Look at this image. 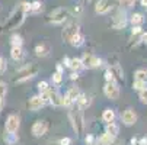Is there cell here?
Returning <instances> with one entry per match:
<instances>
[{"mask_svg":"<svg viewBox=\"0 0 147 145\" xmlns=\"http://www.w3.org/2000/svg\"><path fill=\"white\" fill-rule=\"evenodd\" d=\"M70 17V10L66 7H58L50 13V22L53 23H63Z\"/></svg>","mask_w":147,"mask_h":145,"instance_id":"4","label":"cell"},{"mask_svg":"<svg viewBox=\"0 0 147 145\" xmlns=\"http://www.w3.org/2000/svg\"><path fill=\"white\" fill-rule=\"evenodd\" d=\"M77 77H79V76H77V73H73V74H71V80H76Z\"/></svg>","mask_w":147,"mask_h":145,"instance_id":"43","label":"cell"},{"mask_svg":"<svg viewBox=\"0 0 147 145\" xmlns=\"http://www.w3.org/2000/svg\"><path fill=\"white\" fill-rule=\"evenodd\" d=\"M109 71L112 73L114 81H122V80H124V71H122V68L119 67V64H112V65L109 67Z\"/></svg>","mask_w":147,"mask_h":145,"instance_id":"13","label":"cell"},{"mask_svg":"<svg viewBox=\"0 0 147 145\" xmlns=\"http://www.w3.org/2000/svg\"><path fill=\"white\" fill-rule=\"evenodd\" d=\"M69 118L71 120V125H73V129L77 135H82L83 131H85V118H83V112L82 109L77 106L74 109L70 110L69 113Z\"/></svg>","mask_w":147,"mask_h":145,"instance_id":"2","label":"cell"},{"mask_svg":"<svg viewBox=\"0 0 147 145\" xmlns=\"http://www.w3.org/2000/svg\"><path fill=\"white\" fill-rule=\"evenodd\" d=\"M131 23H133V26H141L144 23V16L141 13H134L131 16Z\"/></svg>","mask_w":147,"mask_h":145,"instance_id":"21","label":"cell"},{"mask_svg":"<svg viewBox=\"0 0 147 145\" xmlns=\"http://www.w3.org/2000/svg\"><path fill=\"white\" fill-rule=\"evenodd\" d=\"M82 64H83V67H86V68H96V67L102 65V61L98 57L92 55V54H86L85 57H83V59H82Z\"/></svg>","mask_w":147,"mask_h":145,"instance_id":"9","label":"cell"},{"mask_svg":"<svg viewBox=\"0 0 147 145\" xmlns=\"http://www.w3.org/2000/svg\"><path fill=\"white\" fill-rule=\"evenodd\" d=\"M114 136H111V135H108V134H103L100 138H99V144L100 145H111L112 142H114Z\"/></svg>","mask_w":147,"mask_h":145,"instance_id":"25","label":"cell"},{"mask_svg":"<svg viewBox=\"0 0 147 145\" xmlns=\"http://www.w3.org/2000/svg\"><path fill=\"white\" fill-rule=\"evenodd\" d=\"M125 23H127V19H125V15L124 13H117L115 15V17H114V22H112V25H114V28L115 29H121V28H124L125 26Z\"/></svg>","mask_w":147,"mask_h":145,"instance_id":"14","label":"cell"},{"mask_svg":"<svg viewBox=\"0 0 147 145\" xmlns=\"http://www.w3.org/2000/svg\"><path fill=\"white\" fill-rule=\"evenodd\" d=\"M32 135L36 136V138H41V136H44L48 131V125H47V122L45 120H36L34 125H32Z\"/></svg>","mask_w":147,"mask_h":145,"instance_id":"7","label":"cell"},{"mask_svg":"<svg viewBox=\"0 0 147 145\" xmlns=\"http://www.w3.org/2000/svg\"><path fill=\"white\" fill-rule=\"evenodd\" d=\"M141 6L147 7V0H141Z\"/></svg>","mask_w":147,"mask_h":145,"instance_id":"44","label":"cell"},{"mask_svg":"<svg viewBox=\"0 0 147 145\" xmlns=\"http://www.w3.org/2000/svg\"><path fill=\"white\" fill-rule=\"evenodd\" d=\"M48 52H50V47L45 45V44H39V45L35 47V54H36V57H47Z\"/></svg>","mask_w":147,"mask_h":145,"instance_id":"18","label":"cell"},{"mask_svg":"<svg viewBox=\"0 0 147 145\" xmlns=\"http://www.w3.org/2000/svg\"><path fill=\"white\" fill-rule=\"evenodd\" d=\"M118 132H119V126L118 125H115L114 122H111V123H107V128H105V134H108V135H111V136H117L118 135Z\"/></svg>","mask_w":147,"mask_h":145,"instance_id":"17","label":"cell"},{"mask_svg":"<svg viewBox=\"0 0 147 145\" xmlns=\"http://www.w3.org/2000/svg\"><path fill=\"white\" fill-rule=\"evenodd\" d=\"M131 33H133V35L141 33V26H133V29H131Z\"/></svg>","mask_w":147,"mask_h":145,"instance_id":"38","label":"cell"},{"mask_svg":"<svg viewBox=\"0 0 147 145\" xmlns=\"http://www.w3.org/2000/svg\"><path fill=\"white\" fill-rule=\"evenodd\" d=\"M103 93L108 99L111 100H117L119 97V89H118V84L115 81H107V84L103 87Z\"/></svg>","mask_w":147,"mask_h":145,"instance_id":"5","label":"cell"},{"mask_svg":"<svg viewBox=\"0 0 147 145\" xmlns=\"http://www.w3.org/2000/svg\"><path fill=\"white\" fill-rule=\"evenodd\" d=\"M92 145H95V144H92Z\"/></svg>","mask_w":147,"mask_h":145,"instance_id":"49","label":"cell"},{"mask_svg":"<svg viewBox=\"0 0 147 145\" xmlns=\"http://www.w3.org/2000/svg\"><path fill=\"white\" fill-rule=\"evenodd\" d=\"M136 3V0H119V5L122 7H131Z\"/></svg>","mask_w":147,"mask_h":145,"instance_id":"31","label":"cell"},{"mask_svg":"<svg viewBox=\"0 0 147 145\" xmlns=\"http://www.w3.org/2000/svg\"><path fill=\"white\" fill-rule=\"evenodd\" d=\"M134 78H136V81L147 83V70H137L134 73Z\"/></svg>","mask_w":147,"mask_h":145,"instance_id":"22","label":"cell"},{"mask_svg":"<svg viewBox=\"0 0 147 145\" xmlns=\"http://www.w3.org/2000/svg\"><path fill=\"white\" fill-rule=\"evenodd\" d=\"M76 33H79V25H77L76 22H71V23H67V25H66V28L63 29L61 36H63V39H64V41L70 42L71 38H73Z\"/></svg>","mask_w":147,"mask_h":145,"instance_id":"6","label":"cell"},{"mask_svg":"<svg viewBox=\"0 0 147 145\" xmlns=\"http://www.w3.org/2000/svg\"><path fill=\"white\" fill-rule=\"evenodd\" d=\"M50 103L53 106H63V97L55 90H50Z\"/></svg>","mask_w":147,"mask_h":145,"instance_id":"15","label":"cell"},{"mask_svg":"<svg viewBox=\"0 0 147 145\" xmlns=\"http://www.w3.org/2000/svg\"><path fill=\"white\" fill-rule=\"evenodd\" d=\"M63 81V76H61V73H54L53 74V83H54V84H60V83Z\"/></svg>","mask_w":147,"mask_h":145,"instance_id":"29","label":"cell"},{"mask_svg":"<svg viewBox=\"0 0 147 145\" xmlns=\"http://www.w3.org/2000/svg\"><path fill=\"white\" fill-rule=\"evenodd\" d=\"M69 67L77 73V70H80V68L83 67L82 59H79V58H73V59H70V61H69Z\"/></svg>","mask_w":147,"mask_h":145,"instance_id":"24","label":"cell"},{"mask_svg":"<svg viewBox=\"0 0 147 145\" xmlns=\"http://www.w3.org/2000/svg\"><path fill=\"white\" fill-rule=\"evenodd\" d=\"M83 2H85V3H88V2H90V0H83Z\"/></svg>","mask_w":147,"mask_h":145,"instance_id":"48","label":"cell"},{"mask_svg":"<svg viewBox=\"0 0 147 145\" xmlns=\"http://www.w3.org/2000/svg\"><path fill=\"white\" fill-rule=\"evenodd\" d=\"M133 87H134V90H138V92H141L143 89H146V83H143V81H134Z\"/></svg>","mask_w":147,"mask_h":145,"instance_id":"30","label":"cell"},{"mask_svg":"<svg viewBox=\"0 0 147 145\" xmlns=\"http://www.w3.org/2000/svg\"><path fill=\"white\" fill-rule=\"evenodd\" d=\"M105 78H107V81H114V77H112V73L109 71V68L105 71Z\"/></svg>","mask_w":147,"mask_h":145,"instance_id":"36","label":"cell"},{"mask_svg":"<svg viewBox=\"0 0 147 145\" xmlns=\"http://www.w3.org/2000/svg\"><path fill=\"white\" fill-rule=\"evenodd\" d=\"M70 44H71L73 47H80V45H83V36H82L80 33H76V35L71 38Z\"/></svg>","mask_w":147,"mask_h":145,"instance_id":"26","label":"cell"},{"mask_svg":"<svg viewBox=\"0 0 147 145\" xmlns=\"http://www.w3.org/2000/svg\"><path fill=\"white\" fill-rule=\"evenodd\" d=\"M38 90H39V93L47 92V90H48V83H47V81H39V83H38Z\"/></svg>","mask_w":147,"mask_h":145,"instance_id":"28","label":"cell"},{"mask_svg":"<svg viewBox=\"0 0 147 145\" xmlns=\"http://www.w3.org/2000/svg\"><path fill=\"white\" fill-rule=\"evenodd\" d=\"M6 92H7L6 84H5L3 81H0V99H3V97L6 96Z\"/></svg>","mask_w":147,"mask_h":145,"instance_id":"34","label":"cell"},{"mask_svg":"<svg viewBox=\"0 0 147 145\" xmlns=\"http://www.w3.org/2000/svg\"><path fill=\"white\" fill-rule=\"evenodd\" d=\"M141 41H143L144 44H147V33H144V35L141 36Z\"/></svg>","mask_w":147,"mask_h":145,"instance_id":"42","label":"cell"},{"mask_svg":"<svg viewBox=\"0 0 147 145\" xmlns=\"http://www.w3.org/2000/svg\"><path fill=\"white\" fill-rule=\"evenodd\" d=\"M121 119L124 122L125 126H133L134 123L137 122V113L133 110V109H127L122 115H121Z\"/></svg>","mask_w":147,"mask_h":145,"instance_id":"10","label":"cell"},{"mask_svg":"<svg viewBox=\"0 0 147 145\" xmlns=\"http://www.w3.org/2000/svg\"><path fill=\"white\" fill-rule=\"evenodd\" d=\"M25 9H24V5H18L15 7V10L12 12V15L9 16V20L6 23V29L7 31H12V29H16L18 26L22 25V22L25 20Z\"/></svg>","mask_w":147,"mask_h":145,"instance_id":"1","label":"cell"},{"mask_svg":"<svg viewBox=\"0 0 147 145\" xmlns=\"http://www.w3.org/2000/svg\"><path fill=\"white\" fill-rule=\"evenodd\" d=\"M20 126V119L18 115H9V118L6 119V131L7 134H15L18 132Z\"/></svg>","mask_w":147,"mask_h":145,"instance_id":"8","label":"cell"},{"mask_svg":"<svg viewBox=\"0 0 147 145\" xmlns=\"http://www.w3.org/2000/svg\"><path fill=\"white\" fill-rule=\"evenodd\" d=\"M102 119L107 122V123L114 122V119H115V112H114L112 109H105L103 113H102Z\"/></svg>","mask_w":147,"mask_h":145,"instance_id":"19","label":"cell"},{"mask_svg":"<svg viewBox=\"0 0 147 145\" xmlns=\"http://www.w3.org/2000/svg\"><path fill=\"white\" fill-rule=\"evenodd\" d=\"M112 7V2L111 0H99V2L96 3L95 6V12L99 13V15H105V13H108Z\"/></svg>","mask_w":147,"mask_h":145,"instance_id":"11","label":"cell"},{"mask_svg":"<svg viewBox=\"0 0 147 145\" xmlns=\"http://www.w3.org/2000/svg\"><path fill=\"white\" fill-rule=\"evenodd\" d=\"M77 106L80 108V109H85V108H88V106H90V97L89 96H86V94H80L79 97H77Z\"/></svg>","mask_w":147,"mask_h":145,"instance_id":"16","label":"cell"},{"mask_svg":"<svg viewBox=\"0 0 147 145\" xmlns=\"http://www.w3.org/2000/svg\"><path fill=\"white\" fill-rule=\"evenodd\" d=\"M10 57H12L15 61L22 59V57H24L22 48H20V47H12V49H10Z\"/></svg>","mask_w":147,"mask_h":145,"instance_id":"20","label":"cell"},{"mask_svg":"<svg viewBox=\"0 0 147 145\" xmlns=\"http://www.w3.org/2000/svg\"><path fill=\"white\" fill-rule=\"evenodd\" d=\"M71 103H73V102H71V100H70L67 96H64V97H63V106H70Z\"/></svg>","mask_w":147,"mask_h":145,"instance_id":"37","label":"cell"},{"mask_svg":"<svg viewBox=\"0 0 147 145\" xmlns=\"http://www.w3.org/2000/svg\"><path fill=\"white\" fill-rule=\"evenodd\" d=\"M66 96H67L71 102H76V100H77V97L80 96V92H79V89H77V87H70Z\"/></svg>","mask_w":147,"mask_h":145,"instance_id":"23","label":"cell"},{"mask_svg":"<svg viewBox=\"0 0 147 145\" xmlns=\"http://www.w3.org/2000/svg\"><path fill=\"white\" fill-rule=\"evenodd\" d=\"M86 144H88V145H92V144H93V136H92V135H88V136H86Z\"/></svg>","mask_w":147,"mask_h":145,"instance_id":"41","label":"cell"},{"mask_svg":"<svg viewBox=\"0 0 147 145\" xmlns=\"http://www.w3.org/2000/svg\"><path fill=\"white\" fill-rule=\"evenodd\" d=\"M140 100H141V103L147 105V87H146V89H143V90L140 92Z\"/></svg>","mask_w":147,"mask_h":145,"instance_id":"33","label":"cell"},{"mask_svg":"<svg viewBox=\"0 0 147 145\" xmlns=\"http://www.w3.org/2000/svg\"><path fill=\"white\" fill-rule=\"evenodd\" d=\"M73 13H74V15H80V13H82V6H76V7L73 9Z\"/></svg>","mask_w":147,"mask_h":145,"instance_id":"40","label":"cell"},{"mask_svg":"<svg viewBox=\"0 0 147 145\" xmlns=\"http://www.w3.org/2000/svg\"><path fill=\"white\" fill-rule=\"evenodd\" d=\"M41 10V3L39 2H34V3H31V12H39Z\"/></svg>","mask_w":147,"mask_h":145,"instance_id":"35","label":"cell"},{"mask_svg":"<svg viewBox=\"0 0 147 145\" xmlns=\"http://www.w3.org/2000/svg\"><path fill=\"white\" fill-rule=\"evenodd\" d=\"M111 145H118V144H117V142H115V141H114V142H112V144H111Z\"/></svg>","mask_w":147,"mask_h":145,"instance_id":"47","label":"cell"},{"mask_svg":"<svg viewBox=\"0 0 147 145\" xmlns=\"http://www.w3.org/2000/svg\"><path fill=\"white\" fill-rule=\"evenodd\" d=\"M50 145H61L60 142H54V144H50Z\"/></svg>","mask_w":147,"mask_h":145,"instance_id":"46","label":"cell"},{"mask_svg":"<svg viewBox=\"0 0 147 145\" xmlns=\"http://www.w3.org/2000/svg\"><path fill=\"white\" fill-rule=\"evenodd\" d=\"M38 71H39V68H38L36 64H28V65H25V67H22V68L18 70L15 81H16V83H24V81H26V80L35 77V76L38 74Z\"/></svg>","mask_w":147,"mask_h":145,"instance_id":"3","label":"cell"},{"mask_svg":"<svg viewBox=\"0 0 147 145\" xmlns=\"http://www.w3.org/2000/svg\"><path fill=\"white\" fill-rule=\"evenodd\" d=\"M2 108H3V99H0V110H2Z\"/></svg>","mask_w":147,"mask_h":145,"instance_id":"45","label":"cell"},{"mask_svg":"<svg viewBox=\"0 0 147 145\" xmlns=\"http://www.w3.org/2000/svg\"><path fill=\"white\" fill-rule=\"evenodd\" d=\"M7 68V63H6V59L3 57H0V74H3Z\"/></svg>","mask_w":147,"mask_h":145,"instance_id":"32","label":"cell"},{"mask_svg":"<svg viewBox=\"0 0 147 145\" xmlns=\"http://www.w3.org/2000/svg\"><path fill=\"white\" fill-rule=\"evenodd\" d=\"M60 144H61V145H70V144H71V139H70V138H63V139L60 141Z\"/></svg>","mask_w":147,"mask_h":145,"instance_id":"39","label":"cell"},{"mask_svg":"<svg viewBox=\"0 0 147 145\" xmlns=\"http://www.w3.org/2000/svg\"><path fill=\"white\" fill-rule=\"evenodd\" d=\"M44 100L41 99V96H34V97H31L29 99V102H28V108L31 109V110H39L41 108L44 106Z\"/></svg>","mask_w":147,"mask_h":145,"instance_id":"12","label":"cell"},{"mask_svg":"<svg viewBox=\"0 0 147 145\" xmlns=\"http://www.w3.org/2000/svg\"><path fill=\"white\" fill-rule=\"evenodd\" d=\"M10 42H12L13 47H22V38H20L19 35H12Z\"/></svg>","mask_w":147,"mask_h":145,"instance_id":"27","label":"cell"}]
</instances>
